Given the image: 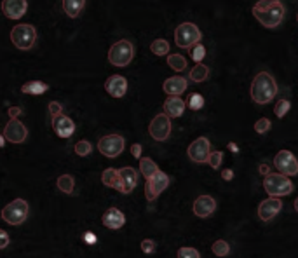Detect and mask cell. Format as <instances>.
<instances>
[{
  "instance_id": "obj_31",
  "label": "cell",
  "mask_w": 298,
  "mask_h": 258,
  "mask_svg": "<svg viewBox=\"0 0 298 258\" xmlns=\"http://www.w3.org/2000/svg\"><path fill=\"white\" fill-rule=\"evenodd\" d=\"M91 152H93V145L87 139H80V142L75 143V154L80 155V157H87Z\"/></svg>"
},
{
  "instance_id": "obj_20",
  "label": "cell",
  "mask_w": 298,
  "mask_h": 258,
  "mask_svg": "<svg viewBox=\"0 0 298 258\" xmlns=\"http://www.w3.org/2000/svg\"><path fill=\"white\" fill-rule=\"evenodd\" d=\"M101 222H103V225L106 228H112V230H117V228L124 227L126 223V217L124 213H122L121 209L117 208H110L105 211L103 218H101Z\"/></svg>"
},
{
  "instance_id": "obj_9",
  "label": "cell",
  "mask_w": 298,
  "mask_h": 258,
  "mask_svg": "<svg viewBox=\"0 0 298 258\" xmlns=\"http://www.w3.org/2000/svg\"><path fill=\"white\" fill-rule=\"evenodd\" d=\"M148 133L157 142H166L171 134V117H168L166 113L155 115L148 126Z\"/></svg>"
},
{
  "instance_id": "obj_48",
  "label": "cell",
  "mask_w": 298,
  "mask_h": 258,
  "mask_svg": "<svg viewBox=\"0 0 298 258\" xmlns=\"http://www.w3.org/2000/svg\"><path fill=\"white\" fill-rule=\"evenodd\" d=\"M295 209H296V213H298V197L295 199Z\"/></svg>"
},
{
  "instance_id": "obj_40",
  "label": "cell",
  "mask_w": 298,
  "mask_h": 258,
  "mask_svg": "<svg viewBox=\"0 0 298 258\" xmlns=\"http://www.w3.org/2000/svg\"><path fill=\"white\" fill-rule=\"evenodd\" d=\"M49 112H51V115H59V113L63 112V107H61V103H58V101H51L49 103Z\"/></svg>"
},
{
  "instance_id": "obj_41",
  "label": "cell",
  "mask_w": 298,
  "mask_h": 258,
  "mask_svg": "<svg viewBox=\"0 0 298 258\" xmlns=\"http://www.w3.org/2000/svg\"><path fill=\"white\" fill-rule=\"evenodd\" d=\"M9 246V234H7L6 230H2L0 228V249H4V248H7Z\"/></svg>"
},
{
  "instance_id": "obj_4",
  "label": "cell",
  "mask_w": 298,
  "mask_h": 258,
  "mask_svg": "<svg viewBox=\"0 0 298 258\" xmlns=\"http://www.w3.org/2000/svg\"><path fill=\"white\" fill-rule=\"evenodd\" d=\"M202 39V33L194 23H181L174 32V42L181 49H192Z\"/></svg>"
},
{
  "instance_id": "obj_37",
  "label": "cell",
  "mask_w": 298,
  "mask_h": 258,
  "mask_svg": "<svg viewBox=\"0 0 298 258\" xmlns=\"http://www.w3.org/2000/svg\"><path fill=\"white\" fill-rule=\"evenodd\" d=\"M204 56H206V49H204V45L199 42V44H195L192 48V58L195 63H201L204 60Z\"/></svg>"
},
{
  "instance_id": "obj_26",
  "label": "cell",
  "mask_w": 298,
  "mask_h": 258,
  "mask_svg": "<svg viewBox=\"0 0 298 258\" xmlns=\"http://www.w3.org/2000/svg\"><path fill=\"white\" fill-rule=\"evenodd\" d=\"M140 171H142V175L148 180V178H152L157 171H159V168H157V164L152 159L142 157L140 159Z\"/></svg>"
},
{
  "instance_id": "obj_23",
  "label": "cell",
  "mask_w": 298,
  "mask_h": 258,
  "mask_svg": "<svg viewBox=\"0 0 298 258\" xmlns=\"http://www.w3.org/2000/svg\"><path fill=\"white\" fill-rule=\"evenodd\" d=\"M49 91V84L42 82V80H30V82L23 84L21 86V92H25V95H44V92Z\"/></svg>"
},
{
  "instance_id": "obj_38",
  "label": "cell",
  "mask_w": 298,
  "mask_h": 258,
  "mask_svg": "<svg viewBox=\"0 0 298 258\" xmlns=\"http://www.w3.org/2000/svg\"><path fill=\"white\" fill-rule=\"evenodd\" d=\"M178 258H201L195 248H180L178 249Z\"/></svg>"
},
{
  "instance_id": "obj_16",
  "label": "cell",
  "mask_w": 298,
  "mask_h": 258,
  "mask_svg": "<svg viewBox=\"0 0 298 258\" xmlns=\"http://www.w3.org/2000/svg\"><path fill=\"white\" fill-rule=\"evenodd\" d=\"M105 89L113 98H124L127 92V80L122 75H112L105 80Z\"/></svg>"
},
{
  "instance_id": "obj_47",
  "label": "cell",
  "mask_w": 298,
  "mask_h": 258,
  "mask_svg": "<svg viewBox=\"0 0 298 258\" xmlns=\"http://www.w3.org/2000/svg\"><path fill=\"white\" fill-rule=\"evenodd\" d=\"M6 145V138H4V134H0V149Z\"/></svg>"
},
{
  "instance_id": "obj_22",
  "label": "cell",
  "mask_w": 298,
  "mask_h": 258,
  "mask_svg": "<svg viewBox=\"0 0 298 258\" xmlns=\"http://www.w3.org/2000/svg\"><path fill=\"white\" fill-rule=\"evenodd\" d=\"M187 103L178 96H171L164 101V113L168 117H181L183 112H185Z\"/></svg>"
},
{
  "instance_id": "obj_44",
  "label": "cell",
  "mask_w": 298,
  "mask_h": 258,
  "mask_svg": "<svg viewBox=\"0 0 298 258\" xmlns=\"http://www.w3.org/2000/svg\"><path fill=\"white\" fill-rule=\"evenodd\" d=\"M19 115H21V108L19 107H11L9 108V117H11V119H18Z\"/></svg>"
},
{
  "instance_id": "obj_45",
  "label": "cell",
  "mask_w": 298,
  "mask_h": 258,
  "mask_svg": "<svg viewBox=\"0 0 298 258\" xmlns=\"http://www.w3.org/2000/svg\"><path fill=\"white\" fill-rule=\"evenodd\" d=\"M221 178L225 181H231L234 178V171L232 169H223V171H221Z\"/></svg>"
},
{
  "instance_id": "obj_13",
  "label": "cell",
  "mask_w": 298,
  "mask_h": 258,
  "mask_svg": "<svg viewBox=\"0 0 298 258\" xmlns=\"http://www.w3.org/2000/svg\"><path fill=\"white\" fill-rule=\"evenodd\" d=\"M4 138H6V142L11 143H23L28 138L27 126L18 119H11L7 122L6 129H4Z\"/></svg>"
},
{
  "instance_id": "obj_27",
  "label": "cell",
  "mask_w": 298,
  "mask_h": 258,
  "mask_svg": "<svg viewBox=\"0 0 298 258\" xmlns=\"http://www.w3.org/2000/svg\"><path fill=\"white\" fill-rule=\"evenodd\" d=\"M208 75H210V68H208L206 65H202V63H197V65L190 70L189 77L192 82H204V80L208 79Z\"/></svg>"
},
{
  "instance_id": "obj_35",
  "label": "cell",
  "mask_w": 298,
  "mask_h": 258,
  "mask_svg": "<svg viewBox=\"0 0 298 258\" xmlns=\"http://www.w3.org/2000/svg\"><path fill=\"white\" fill-rule=\"evenodd\" d=\"M189 107L192 110H201L204 107V98L202 95H199V92H194V95H190L189 98Z\"/></svg>"
},
{
  "instance_id": "obj_7",
  "label": "cell",
  "mask_w": 298,
  "mask_h": 258,
  "mask_svg": "<svg viewBox=\"0 0 298 258\" xmlns=\"http://www.w3.org/2000/svg\"><path fill=\"white\" fill-rule=\"evenodd\" d=\"M35 39H37L35 28H33L32 25H27V23L18 25V27H14L11 32V42L21 51L32 49L33 44H35Z\"/></svg>"
},
{
  "instance_id": "obj_24",
  "label": "cell",
  "mask_w": 298,
  "mask_h": 258,
  "mask_svg": "<svg viewBox=\"0 0 298 258\" xmlns=\"http://www.w3.org/2000/svg\"><path fill=\"white\" fill-rule=\"evenodd\" d=\"M86 0H63V11L70 18H79L80 12L84 11Z\"/></svg>"
},
{
  "instance_id": "obj_1",
  "label": "cell",
  "mask_w": 298,
  "mask_h": 258,
  "mask_svg": "<svg viewBox=\"0 0 298 258\" xmlns=\"http://www.w3.org/2000/svg\"><path fill=\"white\" fill-rule=\"evenodd\" d=\"M284 6L281 0H258L253 6L255 19L262 25L263 28H278L284 19Z\"/></svg>"
},
{
  "instance_id": "obj_43",
  "label": "cell",
  "mask_w": 298,
  "mask_h": 258,
  "mask_svg": "<svg viewBox=\"0 0 298 258\" xmlns=\"http://www.w3.org/2000/svg\"><path fill=\"white\" fill-rule=\"evenodd\" d=\"M131 154H133L134 159L142 157V145H140V143H134V145L131 147Z\"/></svg>"
},
{
  "instance_id": "obj_18",
  "label": "cell",
  "mask_w": 298,
  "mask_h": 258,
  "mask_svg": "<svg viewBox=\"0 0 298 258\" xmlns=\"http://www.w3.org/2000/svg\"><path fill=\"white\" fill-rule=\"evenodd\" d=\"M53 129L56 131L59 138H70L75 133V122L70 117L59 113V115L53 117Z\"/></svg>"
},
{
  "instance_id": "obj_8",
  "label": "cell",
  "mask_w": 298,
  "mask_h": 258,
  "mask_svg": "<svg viewBox=\"0 0 298 258\" xmlns=\"http://www.w3.org/2000/svg\"><path fill=\"white\" fill-rule=\"evenodd\" d=\"M126 147V139L121 134H106L98 142V150L105 155V157H119Z\"/></svg>"
},
{
  "instance_id": "obj_17",
  "label": "cell",
  "mask_w": 298,
  "mask_h": 258,
  "mask_svg": "<svg viewBox=\"0 0 298 258\" xmlns=\"http://www.w3.org/2000/svg\"><path fill=\"white\" fill-rule=\"evenodd\" d=\"M119 180H121V189H119V192L131 194L133 189L136 187V183H138V173L129 166L121 168L119 169Z\"/></svg>"
},
{
  "instance_id": "obj_6",
  "label": "cell",
  "mask_w": 298,
  "mask_h": 258,
  "mask_svg": "<svg viewBox=\"0 0 298 258\" xmlns=\"http://www.w3.org/2000/svg\"><path fill=\"white\" fill-rule=\"evenodd\" d=\"M134 48L129 40H119L108 51V61L113 66H127L133 61Z\"/></svg>"
},
{
  "instance_id": "obj_39",
  "label": "cell",
  "mask_w": 298,
  "mask_h": 258,
  "mask_svg": "<svg viewBox=\"0 0 298 258\" xmlns=\"http://www.w3.org/2000/svg\"><path fill=\"white\" fill-rule=\"evenodd\" d=\"M155 248H157L155 241H152V239H145V241H142V249H143V253H147V255L154 253V251H155Z\"/></svg>"
},
{
  "instance_id": "obj_29",
  "label": "cell",
  "mask_w": 298,
  "mask_h": 258,
  "mask_svg": "<svg viewBox=\"0 0 298 258\" xmlns=\"http://www.w3.org/2000/svg\"><path fill=\"white\" fill-rule=\"evenodd\" d=\"M150 49L155 56H166V54L169 53V42L164 40V39H155L154 42H152Z\"/></svg>"
},
{
  "instance_id": "obj_2",
  "label": "cell",
  "mask_w": 298,
  "mask_h": 258,
  "mask_svg": "<svg viewBox=\"0 0 298 258\" xmlns=\"http://www.w3.org/2000/svg\"><path fill=\"white\" fill-rule=\"evenodd\" d=\"M251 98L258 105H267L278 95V84L269 72H260L251 82Z\"/></svg>"
},
{
  "instance_id": "obj_36",
  "label": "cell",
  "mask_w": 298,
  "mask_h": 258,
  "mask_svg": "<svg viewBox=\"0 0 298 258\" xmlns=\"http://www.w3.org/2000/svg\"><path fill=\"white\" fill-rule=\"evenodd\" d=\"M270 126H272L270 121L267 119V117H262V119H258L257 122H255V131H257L258 134H263L270 129Z\"/></svg>"
},
{
  "instance_id": "obj_19",
  "label": "cell",
  "mask_w": 298,
  "mask_h": 258,
  "mask_svg": "<svg viewBox=\"0 0 298 258\" xmlns=\"http://www.w3.org/2000/svg\"><path fill=\"white\" fill-rule=\"evenodd\" d=\"M216 209V201L211 196H199L194 201V213L199 218H208L215 213Z\"/></svg>"
},
{
  "instance_id": "obj_21",
  "label": "cell",
  "mask_w": 298,
  "mask_h": 258,
  "mask_svg": "<svg viewBox=\"0 0 298 258\" xmlns=\"http://www.w3.org/2000/svg\"><path fill=\"white\" fill-rule=\"evenodd\" d=\"M187 79H183V77H169V79H166L164 80V84H163V89L166 95H169V96H180L181 92H185L187 91Z\"/></svg>"
},
{
  "instance_id": "obj_11",
  "label": "cell",
  "mask_w": 298,
  "mask_h": 258,
  "mask_svg": "<svg viewBox=\"0 0 298 258\" xmlns=\"http://www.w3.org/2000/svg\"><path fill=\"white\" fill-rule=\"evenodd\" d=\"M274 166L279 169L281 175H286V176L298 175V160L289 150L278 152V155L274 159Z\"/></svg>"
},
{
  "instance_id": "obj_10",
  "label": "cell",
  "mask_w": 298,
  "mask_h": 258,
  "mask_svg": "<svg viewBox=\"0 0 298 258\" xmlns=\"http://www.w3.org/2000/svg\"><path fill=\"white\" fill-rule=\"evenodd\" d=\"M168 185H169V176L159 169L152 178L147 180V185H145V196H147L148 201H155V199L168 189Z\"/></svg>"
},
{
  "instance_id": "obj_15",
  "label": "cell",
  "mask_w": 298,
  "mask_h": 258,
  "mask_svg": "<svg viewBox=\"0 0 298 258\" xmlns=\"http://www.w3.org/2000/svg\"><path fill=\"white\" fill-rule=\"evenodd\" d=\"M28 2L27 0H4L2 2V12L9 19H21L27 14Z\"/></svg>"
},
{
  "instance_id": "obj_33",
  "label": "cell",
  "mask_w": 298,
  "mask_h": 258,
  "mask_svg": "<svg viewBox=\"0 0 298 258\" xmlns=\"http://www.w3.org/2000/svg\"><path fill=\"white\" fill-rule=\"evenodd\" d=\"M221 160H223V152L221 150H216V152H211L210 157H208L206 162L210 164L213 169H218L221 166Z\"/></svg>"
},
{
  "instance_id": "obj_46",
  "label": "cell",
  "mask_w": 298,
  "mask_h": 258,
  "mask_svg": "<svg viewBox=\"0 0 298 258\" xmlns=\"http://www.w3.org/2000/svg\"><path fill=\"white\" fill-rule=\"evenodd\" d=\"M260 173H262L263 176H267L270 173V168H269V164H262V166H260V169H258Z\"/></svg>"
},
{
  "instance_id": "obj_30",
  "label": "cell",
  "mask_w": 298,
  "mask_h": 258,
  "mask_svg": "<svg viewBox=\"0 0 298 258\" xmlns=\"http://www.w3.org/2000/svg\"><path fill=\"white\" fill-rule=\"evenodd\" d=\"M168 65L171 66L174 72H183L187 68V60L181 54H171V56H168Z\"/></svg>"
},
{
  "instance_id": "obj_5",
  "label": "cell",
  "mask_w": 298,
  "mask_h": 258,
  "mask_svg": "<svg viewBox=\"0 0 298 258\" xmlns=\"http://www.w3.org/2000/svg\"><path fill=\"white\" fill-rule=\"evenodd\" d=\"M28 202L25 199H14L2 209V220L9 225H21L28 218Z\"/></svg>"
},
{
  "instance_id": "obj_49",
  "label": "cell",
  "mask_w": 298,
  "mask_h": 258,
  "mask_svg": "<svg viewBox=\"0 0 298 258\" xmlns=\"http://www.w3.org/2000/svg\"><path fill=\"white\" fill-rule=\"evenodd\" d=\"M296 21H298V14H296Z\"/></svg>"
},
{
  "instance_id": "obj_12",
  "label": "cell",
  "mask_w": 298,
  "mask_h": 258,
  "mask_svg": "<svg viewBox=\"0 0 298 258\" xmlns=\"http://www.w3.org/2000/svg\"><path fill=\"white\" fill-rule=\"evenodd\" d=\"M187 154H189L190 160H194V162H197V164L206 162L208 157H210V154H211L210 139L204 138V136L194 139V142L189 145V150H187Z\"/></svg>"
},
{
  "instance_id": "obj_34",
  "label": "cell",
  "mask_w": 298,
  "mask_h": 258,
  "mask_svg": "<svg viewBox=\"0 0 298 258\" xmlns=\"http://www.w3.org/2000/svg\"><path fill=\"white\" fill-rule=\"evenodd\" d=\"M289 107H291V103H289L288 100H279L278 103H276V107H274V112H276V115L279 117V119H283L284 115L288 113V110Z\"/></svg>"
},
{
  "instance_id": "obj_3",
  "label": "cell",
  "mask_w": 298,
  "mask_h": 258,
  "mask_svg": "<svg viewBox=\"0 0 298 258\" xmlns=\"http://www.w3.org/2000/svg\"><path fill=\"white\" fill-rule=\"evenodd\" d=\"M263 189L270 197H283L293 192V183L289 176L281 173H269L263 180Z\"/></svg>"
},
{
  "instance_id": "obj_14",
  "label": "cell",
  "mask_w": 298,
  "mask_h": 258,
  "mask_svg": "<svg viewBox=\"0 0 298 258\" xmlns=\"http://www.w3.org/2000/svg\"><path fill=\"white\" fill-rule=\"evenodd\" d=\"M283 208V202H281L279 197H269L263 202H260L258 206V217L263 222H270L274 217H278V213Z\"/></svg>"
},
{
  "instance_id": "obj_32",
  "label": "cell",
  "mask_w": 298,
  "mask_h": 258,
  "mask_svg": "<svg viewBox=\"0 0 298 258\" xmlns=\"http://www.w3.org/2000/svg\"><path fill=\"white\" fill-rule=\"evenodd\" d=\"M213 253H215L216 256H227L228 253H231V246H228L227 241L218 239L215 244H213Z\"/></svg>"
},
{
  "instance_id": "obj_42",
  "label": "cell",
  "mask_w": 298,
  "mask_h": 258,
  "mask_svg": "<svg viewBox=\"0 0 298 258\" xmlns=\"http://www.w3.org/2000/svg\"><path fill=\"white\" fill-rule=\"evenodd\" d=\"M84 243H87V244H96V241H98V238L95 234H93L91 230H87V232H84Z\"/></svg>"
},
{
  "instance_id": "obj_28",
  "label": "cell",
  "mask_w": 298,
  "mask_h": 258,
  "mask_svg": "<svg viewBox=\"0 0 298 258\" xmlns=\"http://www.w3.org/2000/svg\"><path fill=\"white\" fill-rule=\"evenodd\" d=\"M56 185L63 194H72L75 189V180H74V176H70V175H61L58 178Z\"/></svg>"
},
{
  "instance_id": "obj_25",
  "label": "cell",
  "mask_w": 298,
  "mask_h": 258,
  "mask_svg": "<svg viewBox=\"0 0 298 258\" xmlns=\"http://www.w3.org/2000/svg\"><path fill=\"white\" fill-rule=\"evenodd\" d=\"M101 181H103L105 187H110V189H121V180H119V169H113V168H108L103 171L101 175Z\"/></svg>"
}]
</instances>
